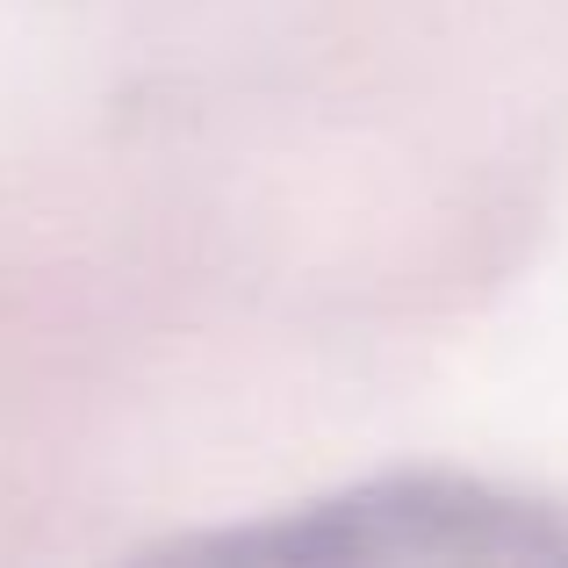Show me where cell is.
<instances>
[{
  "label": "cell",
  "mask_w": 568,
  "mask_h": 568,
  "mask_svg": "<svg viewBox=\"0 0 568 568\" xmlns=\"http://www.w3.org/2000/svg\"><path fill=\"white\" fill-rule=\"evenodd\" d=\"M173 555L274 568H568V511L483 475H382L266 526L181 540Z\"/></svg>",
  "instance_id": "obj_1"
}]
</instances>
